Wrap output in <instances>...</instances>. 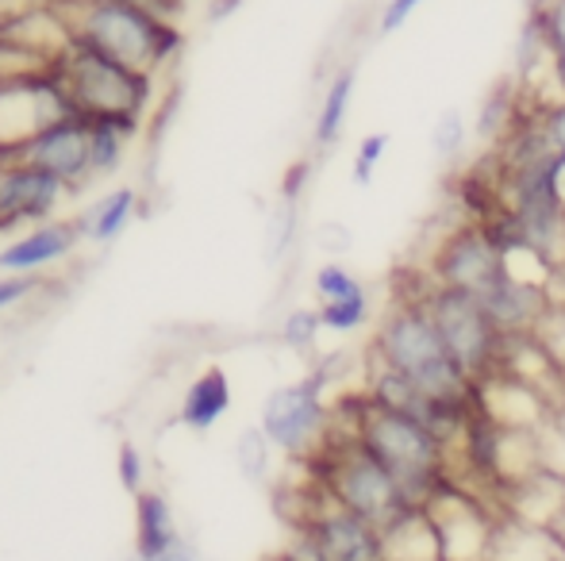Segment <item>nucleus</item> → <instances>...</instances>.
Masks as SVG:
<instances>
[{
    "label": "nucleus",
    "mask_w": 565,
    "mask_h": 561,
    "mask_svg": "<svg viewBox=\"0 0 565 561\" xmlns=\"http://www.w3.org/2000/svg\"><path fill=\"white\" fill-rule=\"evenodd\" d=\"M235 4H238V0H216V4H212V15H216V20H224V15H227Z\"/></svg>",
    "instance_id": "obj_34"
},
{
    "label": "nucleus",
    "mask_w": 565,
    "mask_h": 561,
    "mask_svg": "<svg viewBox=\"0 0 565 561\" xmlns=\"http://www.w3.org/2000/svg\"><path fill=\"white\" fill-rule=\"evenodd\" d=\"M131 561H139V558H131ZM150 561H204L201 554H196V547L193 542H181V547H173L170 554H162V558H150Z\"/></svg>",
    "instance_id": "obj_32"
},
{
    "label": "nucleus",
    "mask_w": 565,
    "mask_h": 561,
    "mask_svg": "<svg viewBox=\"0 0 565 561\" xmlns=\"http://www.w3.org/2000/svg\"><path fill=\"white\" fill-rule=\"evenodd\" d=\"M331 420L335 416L328 412L320 374L274 389L262 400L258 412V427L274 442V450H281L285 457H312L323 446V439H328Z\"/></svg>",
    "instance_id": "obj_7"
},
{
    "label": "nucleus",
    "mask_w": 565,
    "mask_h": 561,
    "mask_svg": "<svg viewBox=\"0 0 565 561\" xmlns=\"http://www.w3.org/2000/svg\"><path fill=\"white\" fill-rule=\"evenodd\" d=\"M116 477L124 485V493L139 496L147 488V454L135 442H119L116 450Z\"/></svg>",
    "instance_id": "obj_27"
},
{
    "label": "nucleus",
    "mask_w": 565,
    "mask_h": 561,
    "mask_svg": "<svg viewBox=\"0 0 565 561\" xmlns=\"http://www.w3.org/2000/svg\"><path fill=\"white\" fill-rule=\"evenodd\" d=\"M466 139H469V128H466V116H461L458 108H450V112H443L439 120H435L431 147L439 158H458L461 147H466Z\"/></svg>",
    "instance_id": "obj_26"
},
{
    "label": "nucleus",
    "mask_w": 565,
    "mask_h": 561,
    "mask_svg": "<svg viewBox=\"0 0 565 561\" xmlns=\"http://www.w3.org/2000/svg\"><path fill=\"white\" fill-rule=\"evenodd\" d=\"M419 4H424V0H385V8H381V20H377V31H381V35H393V31H401L404 23L419 12Z\"/></svg>",
    "instance_id": "obj_31"
},
{
    "label": "nucleus",
    "mask_w": 565,
    "mask_h": 561,
    "mask_svg": "<svg viewBox=\"0 0 565 561\" xmlns=\"http://www.w3.org/2000/svg\"><path fill=\"white\" fill-rule=\"evenodd\" d=\"M62 15L74 28L77 43H89L97 51L113 54L116 62L154 77L181 54L178 20L150 12L139 0H93L82 8H62Z\"/></svg>",
    "instance_id": "obj_3"
},
{
    "label": "nucleus",
    "mask_w": 565,
    "mask_h": 561,
    "mask_svg": "<svg viewBox=\"0 0 565 561\" xmlns=\"http://www.w3.org/2000/svg\"><path fill=\"white\" fill-rule=\"evenodd\" d=\"M520 116H523L520 93H515L512 85H497V89L484 97L481 116H477V136L484 142H504L515 131Z\"/></svg>",
    "instance_id": "obj_21"
},
{
    "label": "nucleus",
    "mask_w": 565,
    "mask_h": 561,
    "mask_svg": "<svg viewBox=\"0 0 565 561\" xmlns=\"http://www.w3.org/2000/svg\"><path fill=\"white\" fill-rule=\"evenodd\" d=\"M181 542H185V535H181V527H178L170 496L147 485L135 496V554L131 558H139V561L162 558V554H170L173 547H181Z\"/></svg>",
    "instance_id": "obj_15"
},
{
    "label": "nucleus",
    "mask_w": 565,
    "mask_h": 561,
    "mask_svg": "<svg viewBox=\"0 0 565 561\" xmlns=\"http://www.w3.org/2000/svg\"><path fill=\"white\" fill-rule=\"evenodd\" d=\"M531 15L543 23L554 54H565V0H535V4H531Z\"/></svg>",
    "instance_id": "obj_29"
},
{
    "label": "nucleus",
    "mask_w": 565,
    "mask_h": 561,
    "mask_svg": "<svg viewBox=\"0 0 565 561\" xmlns=\"http://www.w3.org/2000/svg\"><path fill=\"white\" fill-rule=\"evenodd\" d=\"M297 535V550L312 561H385L377 527L331 500L320 481H316V496L300 511Z\"/></svg>",
    "instance_id": "obj_8"
},
{
    "label": "nucleus",
    "mask_w": 565,
    "mask_h": 561,
    "mask_svg": "<svg viewBox=\"0 0 565 561\" xmlns=\"http://www.w3.org/2000/svg\"><path fill=\"white\" fill-rule=\"evenodd\" d=\"M39 289H43V281H39V278H23V273H4V278H0V315L12 312V308H20L23 300H31Z\"/></svg>",
    "instance_id": "obj_30"
},
{
    "label": "nucleus",
    "mask_w": 565,
    "mask_h": 561,
    "mask_svg": "<svg viewBox=\"0 0 565 561\" xmlns=\"http://www.w3.org/2000/svg\"><path fill=\"white\" fill-rule=\"evenodd\" d=\"M20 162L39 165V170L62 177L70 188H82L85 181H93L89 170V120H82L77 112L54 120L46 131H39L28 147L20 150Z\"/></svg>",
    "instance_id": "obj_12"
},
{
    "label": "nucleus",
    "mask_w": 565,
    "mask_h": 561,
    "mask_svg": "<svg viewBox=\"0 0 565 561\" xmlns=\"http://www.w3.org/2000/svg\"><path fill=\"white\" fill-rule=\"evenodd\" d=\"M554 97L565 100V54H554Z\"/></svg>",
    "instance_id": "obj_33"
},
{
    "label": "nucleus",
    "mask_w": 565,
    "mask_h": 561,
    "mask_svg": "<svg viewBox=\"0 0 565 561\" xmlns=\"http://www.w3.org/2000/svg\"><path fill=\"white\" fill-rule=\"evenodd\" d=\"M235 462L238 473L246 481H266L269 477V462H274V442L266 439L262 427H246L235 442Z\"/></svg>",
    "instance_id": "obj_23"
},
{
    "label": "nucleus",
    "mask_w": 565,
    "mask_h": 561,
    "mask_svg": "<svg viewBox=\"0 0 565 561\" xmlns=\"http://www.w3.org/2000/svg\"><path fill=\"white\" fill-rule=\"evenodd\" d=\"M481 304L489 308L492 323H497L504 338H527L535 335L543 315L551 312V292L543 284H527L508 273L504 281H497L484 292Z\"/></svg>",
    "instance_id": "obj_14"
},
{
    "label": "nucleus",
    "mask_w": 565,
    "mask_h": 561,
    "mask_svg": "<svg viewBox=\"0 0 565 561\" xmlns=\"http://www.w3.org/2000/svg\"><path fill=\"white\" fill-rule=\"evenodd\" d=\"M381 550H385V561H443L439 535L424 508L404 511L396 524H388L381 531Z\"/></svg>",
    "instance_id": "obj_17"
},
{
    "label": "nucleus",
    "mask_w": 565,
    "mask_h": 561,
    "mask_svg": "<svg viewBox=\"0 0 565 561\" xmlns=\"http://www.w3.org/2000/svg\"><path fill=\"white\" fill-rule=\"evenodd\" d=\"M358 289H365V281L358 278V273H350L342 262L320 266V270H316V278H312V292H316V300H320V304L339 300V296H350V292H358Z\"/></svg>",
    "instance_id": "obj_25"
},
{
    "label": "nucleus",
    "mask_w": 565,
    "mask_h": 561,
    "mask_svg": "<svg viewBox=\"0 0 565 561\" xmlns=\"http://www.w3.org/2000/svg\"><path fill=\"white\" fill-rule=\"evenodd\" d=\"M323 335V320L320 308H292L289 315L281 320V343L297 354H308Z\"/></svg>",
    "instance_id": "obj_24"
},
{
    "label": "nucleus",
    "mask_w": 565,
    "mask_h": 561,
    "mask_svg": "<svg viewBox=\"0 0 565 561\" xmlns=\"http://www.w3.org/2000/svg\"><path fill=\"white\" fill-rule=\"evenodd\" d=\"M320 308V320H323V331L331 335H354L370 323L373 315V296L370 289H358L350 296H339V300H328V304H316Z\"/></svg>",
    "instance_id": "obj_22"
},
{
    "label": "nucleus",
    "mask_w": 565,
    "mask_h": 561,
    "mask_svg": "<svg viewBox=\"0 0 565 561\" xmlns=\"http://www.w3.org/2000/svg\"><path fill=\"white\" fill-rule=\"evenodd\" d=\"M139 123L135 120H89V170L93 177H108L124 165Z\"/></svg>",
    "instance_id": "obj_20"
},
{
    "label": "nucleus",
    "mask_w": 565,
    "mask_h": 561,
    "mask_svg": "<svg viewBox=\"0 0 565 561\" xmlns=\"http://www.w3.org/2000/svg\"><path fill=\"white\" fill-rule=\"evenodd\" d=\"M316 462V481L328 488V496L335 504H342L347 511L362 516L365 524H373L377 531H385L388 524L404 516V511L419 508V504L408 500V493L401 488V481L362 446V442L350 434H335L328 431L323 446L312 454Z\"/></svg>",
    "instance_id": "obj_4"
},
{
    "label": "nucleus",
    "mask_w": 565,
    "mask_h": 561,
    "mask_svg": "<svg viewBox=\"0 0 565 561\" xmlns=\"http://www.w3.org/2000/svg\"><path fill=\"white\" fill-rule=\"evenodd\" d=\"M135 212H139V193L131 185H119L108 196H100L97 204L82 212L77 227H82V239L93 247H108V242L124 239V231L131 227Z\"/></svg>",
    "instance_id": "obj_18"
},
{
    "label": "nucleus",
    "mask_w": 565,
    "mask_h": 561,
    "mask_svg": "<svg viewBox=\"0 0 565 561\" xmlns=\"http://www.w3.org/2000/svg\"><path fill=\"white\" fill-rule=\"evenodd\" d=\"M70 112L74 108L62 93L58 74L0 82V158H15L39 131Z\"/></svg>",
    "instance_id": "obj_10"
},
{
    "label": "nucleus",
    "mask_w": 565,
    "mask_h": 561,
    "mask_svg": "<svg viewBox=\"0 0 565 561\" xmlns=\"http://www.w3.org/2000/svg\"><path fill=\"white\" fill-rule=\"evenodd\" d=\"M74 188L54 173L20 158H0V231L20 224H46Z\"/></svg>",
    "instance_id": "obj_11"
},
{
    "label": "nucleus",
    "mask_w": 565,
    "mask_h": 561,
    "mask_svg": "<svg viewBox=\"0 0 565 561\" xmlns=\"http://www.w3.org/2000/svg\"><path fill=\"white\" fill-rule=\"evenodd\" d=\"M350 100H354V69L347 66V69H339V74L331 77L328 89H323L320 112H316V123H312L316 150H331L342 139L347 116H350Z\"/></svg>",
    "instance_id": "obj_19"
},
{
    "label": "nucleus",
    "mask_w": 565,
    "mask_h": 561,
    "mask_svg": "<svg viewBox=\"0 0 565 561\" xmlns=\"http://www.w3.org/2000/svg\"><path fill=\"white\" fill-rule=\"evenodd\" d=\"M350 434L401 481L412 504L424 508L450 481V442L431 423L408 412L377 404L373 397H358L350 412Z\"/></svg>",
    "instance_id": "obj_2"
},
{
    "label": "nucleus",
    "mask_w": 565,
    "mask_h": 561,
    "mask_svg": "<svg viewBox=\"0 0 565 561\" xmlns=\"http://www.w3.org/2000/svg\"><path fill=\"white\" fill-rule=\"evenodd\" d=\"M388 150V136L385 131H377V136H365L362 142H358L354 150V185H370L373 173H377L381 158H385Z\"/></svg>",
    "instance_id": "obj_28"
},
{
    "label": "nucleus",
    "mask_w": 565,
    "mask_h": 561,
    "mask_svg": "<svg viewBox=\"0 0 565 561\" xmlns=\"http://www.w3.org/2000/svg\"><path fill=\"white\" fill-rule=\"evenodd\" d=\"M504 278H508L504 247H500L497 235L484 224H477V219L458 224L447 239L439 242V250H435V258H431V273H427V281L473 292V296H484L492 284Z\"/></svg>",
    "instance_id": "obj_9"
},
{
    "label": "nucleus",
    "mask_w": 565,
    "mask_h": 561,
    "mask_svg": "<svg viewBox=\"0 0 565 561\" xmlns=\"http://www.w3.org/2000/svg\"><path fill=\"white\" fill-rule=\"evenodd\" d=\"M58 85L70 108L82 120H135L142 123L150 100V77L116 62L113 54L89 43H74V51L58 62Z\"/></svg>",
    "instance_id": "obj_5"
},
{
    "label": "nucleus",
    "mask_w": 565,
    "mask_h": 561,
    "mask_svg": "<svg viewBox=\"0 0 565 561\" xmlns=\"http://www.w3.org/2000/svg\"><path fill=\"white\" fill-rule=\"evenodd\" d=\"M82 242V227L70 219H46L35 224L31 231L15 235L8 247H0V270L23 273V278H39L46 266L66 262Z\"/></svg>",
    "instance_id": "obj_13"
},
{
    "label": "nucleus",
    "mask_w": 565,
    "mask_h": 561,
    "mask_svg": "<svg viewBox=\"0 0 565 561\" xmlns=\"http://www.w3.org/2000/svg\"><path fill=\"white\" fill-rule=\"evenodd\" d=\"M274 561H312V558H308V554H300V550L292 547L289 554H281V558H274Z\"/></svg>",
    "instance_id": "obj_35"
},
{
    "label": "nucleus",
    "mask_w": 565,
    "mask_h": 561,
    "mask_svg": "<svg viewBox=\"0 0 565 561\" xmlns=\"http://www.w3.org/2000/svg\"><path fill=\"white\" fill-rule=\"evenodd\" d=\"M554 535H558V542H562V547H565V516H562V524L554 527Z\"/></svg>",
    "instance_id": "obj_36"
},
{
    "label": "nucleus",
    "mask_w": 565,
    "mask_h": 561,
    "mask_svg": "<svg viewBox=\"0 0 565 561\" xmlns=\"http://www.w3.org/2000/svg\"><path fill=\"white\" fill-rule=\"evenodd\" d=\"M373 358L381 366L404 374L408 381H416L435 404L454 408V412L473 408L477 385L450 358L447 343H443L439 327L427 315L419 292H401L393 300V308H388L377 327V338H373Z\"/></svg>",
    "instance_id": "obj_1"
},
{
    "label": "nucleus",
    "mask_w": 565,
    "mask_h": 561,
    "mask_svg": "<svg viewBox=\"0 0 565 561\" xmlns=\"http://www.w3.org/2000/svg\"><path fill=\"white\" fill-rule=\"evenodd\" d=\"M419 296H424V308L435 327H439L450 358L458 362V369L469 381L481 385L484 377L500 374L508 338L500 335V327L492 323L481 296L461 292V289H447V284H435V281H424Z\"/></svg>",
    "instance_id": "obj_6"
},
{
    "label": "nucleus",
    "mask_w": 565,
    "mask_h": 561,
    "mask_svg": "<svg viewBox=\"0 0 565 561\" xmlns=\"http://www.w3.org/2000/svg\"><path fill=\"white\" fill-rule=\"evenodd\" d=\"M231 377L224 374L220 366H209L204 374H196L189 381L185 397H181V408H178V423L185 431H196V434H209L224 416L231 412Z\"/></svg>",
    "instance_id": "obj_16"
}]
</instances>
